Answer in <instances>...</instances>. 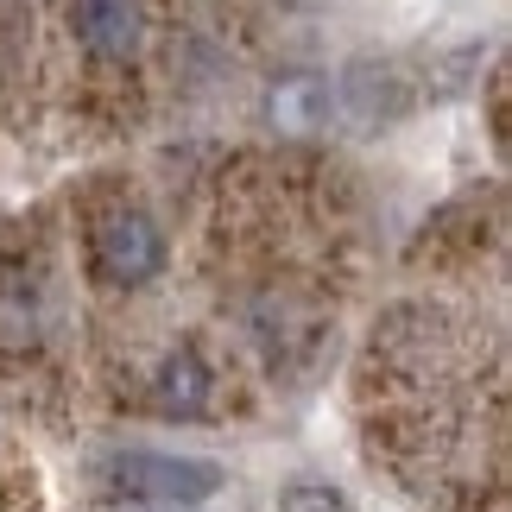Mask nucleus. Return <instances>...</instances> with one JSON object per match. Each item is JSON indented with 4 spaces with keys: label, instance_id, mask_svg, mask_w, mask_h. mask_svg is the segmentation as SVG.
<instances>
[{
    "label": "nucleus",
    "instance_id": "f257e3e1",
    "mask_svg": "<svg viewBox=\"0 0 512 512\" xmlns=\"http://www.w3.org/2000/svg\"><path fill=\"white\" fill-rule=\"evenodd\" d=\"M108 481L140 506H203L222 494V462L209 456H165V449H127L108 462Z\"/></svg>",
    "mask_w": 512,
    "mask_h": 512
},
{
    "label": "nucleus",
    "instance_id": "20e7f679",
    "mask_svg": "<svg viewBox=\"0 0 512 512\" xmlns=\"http://www.w3.org/2000/svg\"><path fill=\"white\" fill-rule=\"evenodd\" d=\"M329 114V83L323 76H279L266 95V121L279 133H317Z\"/></svg>",
    "mask_w": 512,
    "mask_h": 512
},
{
    "label": "nucleus",
    "instance_id": "0eeeda50",
    "mask_svg": "<svg viewBox=\"0 0 512 512\" xmlns=\"http://www.w3.org/2000/svg\"><path fill=\"white\" fill-rule=\"evenodd\" d=\"M279 512H354V506L329 481H291L285 494H279Z\"/></svg>",
    "mask_w": 512,
    "mask_h": 512
},
{
    "label": "nucleus",
    "instance_id": "7ed1b4c3",
    "mask_svg": "<svg viewBox=\"0 0 512 512\" xmlns=\"http://www.w3.org/2000/svg\"><path fill=\"white\" fill-rule=\"evenodd\" d=\"M342 108L354 114L361 127H380L392 114H405V83L392 64H354L342 76Z\"/></svg>",
    "mask_w": 512,
    "mask_h": 512
},
{
    "label": "nucleus",
    "instance_id": "f03ea898",
    "mask_svg": "<svg viewBox=\"0 0 512 512\" xmlns=\"http://www.w3.org/2000/svg\"><path fill=\"white\" fill-rule=\"evenodd\" d=\"M95 260H102L108 279L146 285L152 272L165 266V234L152 228V215L121 209V215H108V222H102V234H95Z\"/></svg>",
    "mask_w": 512,
    "mask_h": 512
},
{
    "label": "nucleus",
    "instance_id": "39448f33",
    "mask_svg": "<svg viewBox=\"0 0 512 512\" xmlns=\"http://www.w3.org/2000/svg\"><path fill=\"white\" fill-rule=\"evenodd\" d=\"M152 399H159V411H165V418H196V411L209 405V367L196 361L190 348L165 354L159 380H152Z\"/></svg>",
    "mask_w": 512,
    "mask_h": 512
},
{
    "label": "nucleus",
    "instance_id": "423d86ee",
    "mask_svg": "<svg viewBox=\"0 0 512 512\" xmlns=\"http://www.w3.org/2000/svg\"><path fill=\"white\" fill-rule=\"evenodd\" d=\"M83 38L102 57H127L140 45V0H83Z\"/></svg>",
    "mask_w": 512,
    "mask_h": 512
}]
</instances>
